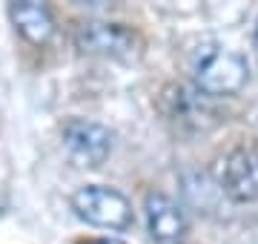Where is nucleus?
Instances as JSON below:
<instances>
[{
    "label": "nucleus",
    "mask_w": 258,
    "mask_h": 244,
    "mask_svg": "<svg viewBox=\"0 0 258 244\" xmlns=\"http://www.w3.org/2000/svg\"><path fill=\"white\" fill-rule=\"evenodd\" d=\"M192 78H195V86L204 95L224 98V95H235L244 89L249 78V66L241 52L215 46L201 55V60L195 64Z\"/></svg>",
    "instance_id": "f257e3e1"
},
{
    "label": "nucleus",
    "mask_w": 258,
    "mask_h": 244,
    "mask_svg": "<svg viewBox=\"0 0 258 244\" xmlns=\"http://www.w3.org/2000/svg\"><path fill=\"white\" fill-rule=\"evenodd\" d=\"M72 210L86 224L103 227V230H126L132 224V204L129 198L115 187L103 184H83L75 190Z\"/></svg>",
    "instance_id": "f03ea898"
},
{
    "label": "nucleus",
    "mask_w": 258,
    "mask_h": 244,
    "mask_svg": "<svg viewBox=\"0 0 258 244\" xmlns=\"http://www.w3.org/2000/svg\"><path fill=\"white\" fill-rule=\"evenodd\" d=\"M75 46L86 55H101L112 60H129L138 55L141 40L123 23H103V20H86L75 26Z\"/></svg>",
    "instance_id": "7ed1b4c3"
},
{
    "label": "nucleus",
    "mask_w": 258,
    "mask_h": 244,
    "mask_svg": "<svg viewBox=\"0 0 258 244\" xmlns=\"http://www.w3.org/2000/svg\"><path fill=\"white\" fill-rule=\"evenodd\" d=\"M60 138L78 167H101L112 152V132L89 118H69L60 127Z\"/></svg>",
    "instance_id": "20e7f679"
},
{
    "label": "nucleus",
    "mask_w": 258,
    "mask_h": 244,
    "mask_svg": "<svg viewBox=\"0 0 258 244\" xmlns=\"http://www.w3.org/2000/svg\"><path fill=\"white\" fill-rule=\"evenodd\" d=\"M218 184L238 204L258 201V150L235 147L227 152L218 169Z\"/></svg>",
    "instance_id": "39448f33"
},
{
    "label": "nucleus",
    "mask_w": 258,
    "mask_h": 244,
    "mask_svg": "<svg viewBox=\"0 0 258 244\" xmlns=\"http://www.w3.org/2000/svg\"><path fill=\"white\" fill-rule=\"evenodd\" d=\"M9 18L18 35L32 46H46L55 38V12L49 0H9Z\"/></svg>",
    "instance_id": "423d86ee"
},
{
    "label": "nucleus",
    "mask_w": 258,
    "mask_h": 244,
    "mask_svg": "<svg viewBox=\"0 0 258 244\" xmlns=\"http://www.w3.org/2000/svg\"><path fill=\"white\" fill-rule=\"evenodd\" d=\"M147 227L152 241L158 244H178L186 235V218L184 210L164 193H149L147 196Z\"/></svg>",
    "instance_id": "0eeeda50"
},
{
    "label": "nucleus",
    "mask_w": 258,
    "mask_h": 244,
    "mask_svg": "<svg viewBox=\"0 0 258 244\" xmlns=\"http://www.w3.org/2000/svg\"><path fill=\"white\" fill-rule=\"evenodd\" d=\"M86 244H123V241H118V238H92V241H86Z\"/></svg>",
    "instance_id": "6e6552de"
},
{
    "label": "nucleus",
    "mask_w": 258,
    "mask_h": 244,
    "mask_svg": "<svg viewBox=\"0 0 258 244\" xmlns=\"http://www.w3.org/2000/svg\"><path fill=\"white\" fill-rule=\"evenodd\" d=\"M78 3H86V6H98V3H103V0H78Z\"/></svg>",
    "instance_id": "1a4fd4ad"
},
{
    "label": "nucleus",
    "mask_w": 258,
    "mask_h": 244,
    "mask_svg": "<svg viewBox=\"0 0 258 244\" xmlns=\"http://www.w3.org/2000/svg\"><path fill=\"white\" fill-rule=\"evenodd\" d=\"M255 43H258V23H255Z\"/></svg>",
    "instance_id": "9d476101"
}]
</instances>
